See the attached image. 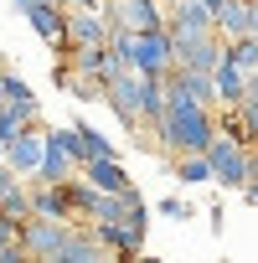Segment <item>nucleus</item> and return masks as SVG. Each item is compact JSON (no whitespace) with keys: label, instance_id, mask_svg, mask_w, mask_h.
<instances>
[{"label":"nucleus","instance_id":"f257e3e1","mask_svg":"<svg viewBox=\"0 0 258 263\" xmlns=\"http://www.w3.org/2000/svg\"><path fill=\"white\" fill-rule=\"evenodd\" d=\"M150 129H155V145L165 155H191V150H207L217 140V114H212V103H196V98L165 88V114Z\"/></svg>","mask_w":258,"mask_h":263},{"label":"nucleus","instance_id":"f03ea898","mask_svg":"<svg viewBox=\"0 0 258 263\" xmlns=\"http://www.w3.org/2000/svg\"><path fill=\"white\" fill-rule=\"evenodd\" d=\"M108 42L129 57V67L145 72V78H165L176 67V42H171L165 26H155V31H124V26H114Z\"/></svg>","mask_w":258,"mask_h":263},{"label":"nucleus","instance_id":"7ed1b4c3","mask_svg":"<svg viewBox=\"0 0 258 263\" xmlns=\"http://www.w3.org/2000/svg\"><path fill=\"white\" fill-rule=\"evenodd\" d=\"M78 171H83L78 124H67V129H47V155H42V171H36V181H72Z\"/></svg>","mask_w":258,"mask_h":263},{"label":"nucleus","instance_id":"20e7f679","mask_svg":"<svg viewBox=\"0 0 258 263\" xmlns=\"http://www.w3.org/2000/svg\"><path fill=\"white\" fill-rule=\"evenodd\" d=\"M207 160H212V181L217 186H227V191L248 186V145L243 140H232V135L217 129V140L207 145Z\"/></svg>","mask_w":258,"mask_h":263},{"label":"nucleus","instance_id":"39448f33","mask_svg":"<svg viewBox=\"0 0 258 263\" xmlns=\"http://www.w3.org/2000/svg\"><path fill=\"white\" fill-rule=\"evenodd\" d=\"M103 98H108V108L119 114L124 129H145V108H140V98H145V72L124 67V72L103 88Z\"/></svg>","mask_w":258,"mask_h":263},{"label":"nucleus","instance_id":"423d86ee","mask_svg":"<svg viewBox=\"0 0 258 263\" xmlns=\"http://www.w3.org/2000/svg\"><path fill=\"white\" fill-rule=\"evenodd\" d=\"M67 232H72V222H62V217H26V227H21V253L26 258H62V242H67Z\"/></svg>","mask_w":258,"mask_h":263},{"label":"nucleus","instance_id":"0eeeda50","mask_svg":"<svg viewBox=\"0 0 258 263\" xmlns=\"http://www.w3.org/2000/svg\"><path fill=\"white\" fill-rule=\"evenodd\" d=\"M165 31H171V42L212 36L217 31V16H212L207 0H176V6H165Z\"/></svg>","mask_w":258,"mask_h":263},{"label":"nucleus","instance_id":"6e6552de","mask_svg":"<svg viewBox=\"0 0 258 263\" xmlns=\"http://www.w3.org/2000/svg\"><path fill=\"white\" fill-rule=\"evenodd\" d=\"M42 155H47V129H36V124H26L16 140H6V165L16 176H26V181H36Z\"/></svg>","mask_w":258,"mask_h":263},{"label":"nucleus","instance_id":"1a4fd4ad","mask_svg":"<svg viewBox=\"0 0 258 263\" xmlns=\"http://www.w3.org/2000/svg\"><path fill=\"white\" fill-rule=\"evenodd\" d=\"M103 11L124 31H155V26H165V6H160V0H114V6H103Z\"/></svg>","mask_w":258,"mask_h":263},{"label":"nucleus","instance_id":"9d476101","mask_svg":"<svg viewBox=\"0 0 258 263\" xmlns=\"http://www.w3.org/2000/svg\"><path fill=\"white\" fill-rule=\"evenodd\" d=\"M108 31H114L108 11H67V31L57 47H98V42H108Z\"/></svg>","mask_w":258,"mask_h":263},{"label":"nucleus","instance_id":"9b49d317","mask_svg":"<svg viewBox=\"0 0 258 263\" xmlns=\"http://www.w3.org/2000/svg\"><path fill=\"white\" fill-rule=\"evenodd\" d=\"M222 52H227V42H222L217 31H212V36H191V42H176V62H181V67H196V72H217Z\"/></svg>","mask_w":258,"mask_h":263},{"label":"nucleus","instance_id":"f8f14e48","mask_svg":"<svg viewBox=\"0 0 258 263\" xmlns=\"http://www.w3.org/2000/svg\"><path fill=\"white\" fill-rule=\"evenodd\" d=\"M26 26L42 36V42H62V31H67V6H62V0H36V6L26 11Z\"/></svg>","mask_w":258,"mask_h":263},{"label":"nucleus","instance_id":"ddd939ff","mask_svg":"<svg viewBox=\"0 0 258 263\" xmlns=\"http://www.w3.org/2000/svg\"><path fill=\"white\" fill-rule=\"evenodd\" d=\"M212 88H217V103H222V108H237V103L248 98V72L222 52V62H217V72H212Z\"/></svg>","mask_w":258,"mask_h":263},{"label":"nucleus","instance_id":"4468645a","mask_svg":"<svg viewBox=\"0 0 258 263\" xmlns=\"http://www.w3.org/2000/svg\"><path fill=\"white\" fill-rule=\"evenodd\" d=\"M83 181H93L98 191H129L135 181L124 176V165H119V155H103V160H83V171H78Z\"/></svg>","mask_w":258,"mask_h":263},{"label":"nucleus","instance_id":"2eb2a0df","mask_svg":"<svg viewBox=\"0 0 258 263\" xmlns=\"http://www.w3.org/2000/svg\"><path fill=\"white\" fill-rule=\"evenodd\" d=\"M171 160H176L171 171H176V181H181V186H207V181H212V160H207V150H191V155H171Z\"/></svg>","mask_w":258,"mask_h":263},{"label":"nucleus","instance_id":"dca6fc26","mask_svg":"<svg viewBox=\"0 0 258 263\" xmlns=\"http://www.w3.org/2000/svg\"><path fill=\"white\" fill-rule=\"evenodd\" d=\"M217 36L222 42L248 36V0H222V6H217Z\"/></svg>","mask_w":258,"mask_h":263},{"label":"nucleus","instance_id":"f3484780","mask_svg":"<svg viewBox=\"0 0 258 263\" xmlns=\"http://www.w3.org/2000/svg\"><path fill=\"white\" fill-rule=\"evenodd\" d=\"M21 227H26V217L0 212V263H16V258H26V253H21Z\"/></svg>","mask_w":258,"mask_h":263},{"label":"nucleus","instance_id":"a211bd4d","mask_svg":"<svg viewBox=\"0 0 258 263\" xmlns=\"http://www.w3.org/2000/svg\"><path fill=\"white\" fill-rule=\"evenodd\" d=\"M26 124H36V108H21V103H0V140H16Z\"/></svg>","mask_w":258,"mask_h":263},{"label":"nucleus","instance_id":"6ab92c4d","mask_svg":"<svg viewBox=\"0 0 258 263\" xmlns=\"http://www.w3.org/2000/svg\"><path fill=\"white\" fill-rule=\"evenodd\" d=\"M227 57H232L243 72H258V36H253V31H248V36H232V42H227Z\"/></svg>","mask_w":258,"mask_h":263},{"label":"nucleus","instance_id":"aec40b11","mask_svg":"<svg viewBox=\"0 0 258 263\" xmlns=\"http://www.w3.org/2000/svg\"><path fill=\"white\" fill-rule=\"evenodd\" d=\"M78 150H83V160H103V155H114L108 135H98V129H88V124H78Z\"/></svg>","mask_w":258,"mask_h":263},{"label":"nucleus","instance_id":"412c9836","mask_svg":"<svg viewBox=\"0 0 258 263\" xmlns=\"http://www.w3.org/2000/svg\"><path fill=\"white\" fill-rule=\"evenodd\" d=\"M140 108H145V124H155V119L165 114V78H145V98H140Z\"/></svg>","mask_w":258,"mask_h":263},{"label":"nucleus","instance_id":"4be33fe9","mask_svg":"<svg viewBox=\"0 0 258 263\" xmlns=\"http://www.w3.org/2000/svg\"><path fill=\"white\" fill-rule=\"evenodd\" d=\"M6 98H11V103H21V108H36V114H42L36 93H31V88H26V78H16V72H6Z\"/></svg>","mask_w":258,"mask_h":263},{"label":"nucleus","instance_id":"5701e85b","mask_svg":"<svg viewBox=\"0 0 258 263\" xmlns=\"http://www.w3.org/2000/svg\"><path fill=\"white\" fill-rule=\"evenodd\" d=\"M155 212H160V217H191V206H186L181 196H165V201H160Z\"/></svg>","mask_w":258,"mask_h":263},{"label":"nucleus","instance_id":"b1692460","mask_svg":"<svg viewBox=\"0 0 258 263\" xmlns=\"http://www.w3.org/2000/svg\"><path fill=\"white\" fill-rule=\"evenodd\" d=\"M67 11H103V0H62Z\"/></svg>","mask_w":258,"mask_h":263},{"label":"nucleus","instance_id":"393cba45","mask_svg":"<svg viewBox=\"0 0 258 263\" xmlns=\"http://www.w3.org/2000/svg\"><path fill=\"white\" fill-rule=\"evenodd\" d=\"M248 181H258V140L248 145Z\"/></svg>","mask_w":258,"mask_h":263},{"label":"nucleus","instance_id":"a878e982","mask_svg":"<svg viewBox=\"0 0 258 263\" xmlns=\"http://www.w3.org/2000/svg\"><path fill=\"white\" fill-rule=\"evenodd\" d=\"M248 31L258 36V0H248Z\"/></svg>","mask_w":258,"mask_h":263},{"label":"nucleus","instance_id":"bb28decb","mask_svg":"<svg viewBox=\"0 0 258 263\" xmlns=\"http://www.w3.org/2000/svg\"><path fill=\"white\" fill-rule=\"evenodd\" d=\"M243 196H248V201H258V181H248V186H243Z\"/></svg>","mask_w":258,"mask_h":263},{"label":"nucleus","instance_id":"cd10ccee","mask_svg":"<svg viewBox=\"0 0 258 263\" xmlns=\"http://www.w3.org/2000/svg\"><path fill=\"white\" fill-rule=\"evenodd\" d=\"M11 6H16V11H21V16H26V11H31V6H36V0H11Z\"/></svg>","mask_w":258,"mask_h":263},{"label":"nucleus","instance_id":"c85d7f7f","mask_svg":"<svg viewBox=\"0 0 258 263\" xmlns=\"http://www.w3.org/2000/svg\"><path fill=\"white\" fill-rule=\"evenodd\" d=\"M0 103H6V67H0Z\"/></svg>","mask_w":258,"mask_h":263},{"label":"nucleus","instance_id":"c756f323","mask_svg":"<svg viewBox=\"0 0 258 263\" xmlns=\"http://www.w3.org/2000/svg\"><path fill=\"white\" fill-rule=\"evenodd\" d=\"M0 165H6V140H0Z\"/></svg>","mask_w":258,"mask_h":263},{"label":"nucleus","instance_id":"7c9ffc66","mask_svg":"<svg viewBox=\"0 0 258 263\" xmlns=\"http://www.w3.org/2000/svg\"><path fill=\"white\" fill-rule=\"evenodd\" d=\"M160 6H176V0H160Z\"/></svg>","mask_w":258,"mask_h":263}]
</instances>
